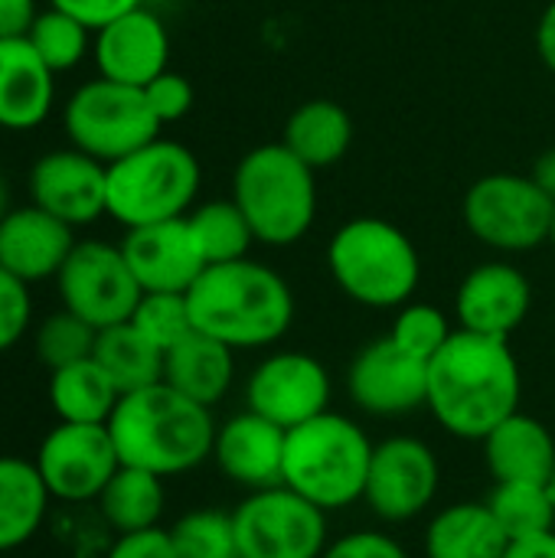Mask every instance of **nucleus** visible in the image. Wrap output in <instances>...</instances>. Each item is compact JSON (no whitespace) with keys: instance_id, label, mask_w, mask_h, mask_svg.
<instances>
[{"instance_id":"nucleus-22","label":"nucleus","mask_w":555,"mask_h":558,"mask_svg":"<svg viewBox=\"0 0 555 558\" xmlns=\"http://www.w3.org/2000/svg\"><path fill=\"white\" fill-rule=\"evenodd\" d=\"M56 105V72L26 36L0 39V128L33 131Z\"/></svg>"},{"instance_id":"nucleus-35","label":"nucleus","mask_w":555,"mask_h":558,"mask_svg":"<svg viewBox=\"0 0 555 558\" xmlns=\"http://www.w3.org/2000/svg\"><path fill=\"white\" fill-rule=\"evenodd\" d=\"M177 558H239L232 513L193 510L180 517L170 530Z\"/></svg>"},{"instance_id":"nucleus-11","label":"nucleus","mask_w":555,"mask_h":558,"mask_svg":"<svg viewBox=\"0 0 555 558\" xmlns=\"http://www.w3.org/2000/svg\"><path fill=\"white\" fill-rule=\"evenodd\" d=\"M56 291L62 307L88 320L95 330L128 324L144 294L121 245L98 239L75 242L56 275Z\"/></svg>"},{"instance_id":"nucleus-46","label":"nucleus","mask_w":555,"mask_h":558,"mask_svg":"<svg viewBox=\"0 0 555 558\" xmlns=\"http://www.w3.org/2000/svg\"><path fill=\"white\" fill-rule=\"evenodd\" d=\"M536 183H540V190L550 196L555 203V147L550 150H543L540 157H536V163H533V173H530Z\"/></svg>"},{"instance_id":"nucleus-44","label":"nucleus","mask_w":555,"mask_h":558,"mask_svg":"<svg viewBox=\"0 0 555 558\" xmlns=\"http://www.w3.org/2000/svg\"><path fill=\"white\" fill-rule=\"evenodd\" d=\"M536 49H540L543 65L555 75V0L543 10V16L536 23Z\"/></svg>"},{"instance_id":"nucleus-43","label":"nucleus","mask_w":555,"mask_h":558,"mask_svg":"<svg viewBox=\"0 0 555 558\" xmlns=\"http://www.w3.org/2000/svg\"><path fill=\"white\" fill-rule=\"evenodd\" d=\"M39 16L36 0H0V39H20Z\"/></svg>"},{"instance_id":"nucleus-19","label":"nucleus","mask_w":555,"mask_h":558,"mask_svg":"<svg viewBox=\"0 0 555 558\" xmlns=\"http://www.w3.org/2000/svg\"><path fill=\"white\" fill-rule=\"evenodd\" d=\"M533 307L530 278L510 262H487L464 275L455 294L458 327L507 340Z\"/></svg>"},{"instance_id":"nucleus-42","label":"nucleus","mask_w":555,"mask_h":558,"mask_svg":"<svg viewBox=\"0 0 555 558\" xmlns=\"http://www.w3.org/2000/svg\"><path fill=\"white\" fill-rule=\"evenodd\" d=\"M49 7H56V10H62V13L75 16V20H82V23L95 33V29H101L105 23L118 20L121 13L141 7V0H49Z\"/></svg>"},{"instance_id":"nucleus-32","label":"nucleus","mask_w":555,"mask_h":558,"mask_svg":"<svg viewBox=\"0 0 555 558\" xmlns=\"http://www.w3.org/2000/svg\"><path fill=\"white\" fill-rule=\"evenodd\" d=\"M487 507L510 543L555 533V500L550 484H530V481L497 484L494 494L487 497Z\"/></svg>"},{"instance_id":"nucleus-2","label":"nucleus","mask_w":555,"mask_h":558,"mask_svg":"<svg viewBox=\"0 0 555 558\" xmlns=\"http://www.w3.org/2000/svg\"><path fill=\"white\" fill-rule=\"evenodd\" d=\"M213 409L186 399L167 383L121 396L108 418L121 464L157 477H180L213 458L216 445Z\"/></svg>"},{"instance_id":"nucleus-30","label":"nucleus","mask_w":555,"mask_h":558,"mask_svg":"<svg viewBox=\"0 0 555 558\" xmlns=\"http://www.w3.org/2000/svg\"><path fill=\"white\" fill-rule=\"evenodd\" d=\"M164 504H167L164 477H157L150 471H141V468H128V464L118 468V474L108 481V487L98 497L101 520L118 536L160 526Z\"/></svg>"},{"instance_id":"nucleus-18","label":"nucleus","mask_w":555,"mask_h":558,"mask_svg":"<svg viewBox=\"0 0 555 558\" xmlns=\"http://www.w3.org/2000/svg\"><path fill=\"white\" fill-rule=\"evenodd\" d=\"M121 252L141 291L186 294L193 281L206 271V258L190 232L186 216L128 229L121 239Z\"/></svg>"},{"instance_id":"nucleus-39","label":"nucleus","mask_w":555,"mask_h":558,"mask_svg":"<svg viewBox=\"0 0 555 558\" xmlns=\"http://www.w3.org/2000/svg\"><path fill=\"white\" fill-rule=\"evenodd\" d=\"M144 98H147L154 118H157L160 128H164V124L183 121V118L190 114V108H193V85H190L186 75L167 69V72H160L154 82L144 85Z\"/></svg>"},{"instance_id":"nucleus-33","label":"nucleus","mask_w":555,"mask_h":558,"mask_svg":"<svg viewBox=\"0 0 555 558\" xmlns=\"http://www.w3.org/2000/svg\"><path fill=\"white\" fill-rule=\"evenodd\" d=\"M26 39L43 56V62L59 75V72L75 69L92 52L95 33L82 20H75V16H69V13H62L56 7H46L33 20Z\"/></svg>"},{"instance_id":"nucleus-17","label":"nucleus","mask_w":555,"mask_h":558,"mask_svg":"<svg viewBox=\"0 0 555 558\" xmlns=\"http://www.w3.org/2000/svg\"><path fill=\"white\" fill-rule=\"evenodd\" d=\"M92 56H95L101 78L144 88L160 72H167L170 33H167L164 20L141 3V7L121 13L118 20L105 23L101 29H95Z\"/></svg>"},{"instance_id":"nucleus-15","label":"nucleus","mask_w":555,"mask_h":558,"mask_svg":"<svg viewBox=\"0 0 555 558\" xmlns=\"http://www.w3.org/2000/svg\"><path fill=\"white\" fill-rule=\"evenodd\" d=\"M353 405L373 418H402L425 409L429 363L409 356L393 337L366 343L347 373Z\"/></svg>"},{"instance_id":"nucleus-25","label":"nucleus","mask_w":555,"mask_h":558,"mask_svg":"<svg viewBox=\"0 0 555 558\" xmlns=\"http://www.w3.org/2000/svg\"><path fill=\"white\" fill-rule=\"evenodd\" d=\"M281 144L311 170H327L347 157L353 144V121L343 105L330 98H311L288 114Z\"/></svg>"},{"instance_id":"nucleus-10","label":"nucleus","mask_w":555,"mask_h":558,"mask_svg":"<svg viewBox=\"0 0 555 558\" xmlns=\"http://www.w3.org/2000/svg\"><path fill=\"white\" fill-rule=\"evenodd\" d=\"M239 558H321L327 553V513L278 484L249 494L232 510Z\"/></svg>"},{"instance_id":"nucleus-24","label":"nucleus","mask_w":555,"mask_h":558,"mask_svg":"<svg viewBox=\"0 0 555 558\" xmlns=\"http://www.w3.org/2000/svg\"><path fill=\"white\" fill-rule=\"evenodd\" d=\"M236 379V350L193 330L173 350L164 353V383L186 399L213 409L226 399Z\"/></svg>"},{"instance_id":"nucleus-38","label":"nucleus","mask_w":555,"mask_h":558,"mask_svg":"<svg viewBox=\"0 0 555 558\" xmlns=\"http://www.w3.org/2000/svg\"><path fill=\"white\" fill-rule=\"evenodd\" d=\"M33 320V301L29 284L0 268V353L16 347Z\"/></svg>"},{"instance_id":"nucleus-12","label":"nucleus","mask_w":555,"mask_h":558,"mask_svg":"<svg viewBox=\"0 0 555 558\" xmlns=\"http://www.w3.org/2000/svg\"><path fill=\"white\" fill-rule=\"evenodd\" d=\"M36 471L62 504H88L98 500L108 481L118 474L121 458L111 441L108 425H72L59 422L36 451Z\"/></svg>"},{"instance_id":"nucleus-6","label":"nucleus","mask_w":555,"mask_h":558,"mask_svg":"<svg viewBox=\"0 0 555 558\" xmlns=\"http://www.w3.org/2000/svg\"><path fill=\"white\" fill-rule=\"evenodd\" d=\"M317 170L281 141L252 147L232 173V199L245 213L255 242L285 248L301 242L317 219Z\"/></svg>"},{"instance_id":"nucleus-26","label":"nucleus","mask_w":555,"mask_h":558,"mask_svg":"<svg viewBox=\"0 0 555 558\" xmlns=\"http://www.w3.org/2000/svg\"><path fill=\"white\" fill-rule=\"evenodd\" d=\"M510 546L487 504H451L425 530L429 558H504Z\"/></svg>"},{"instance_id":"nucleus-1","label":"nucleus","mask_w":555,"mask_h":558,"mask_svg":"<svg viewBox=\"0 0 555 558\" xmlns=\"http://www.w3.org/2000/svg\"><path fill=\"white\" fill-rule=\"evenodd\" d=\"M523 379L507 340L455 330L429 360L425 409L464 441H484L504 418L520 412Z\"/></svg>"},{"instance_id":"nucleus-8","label":"nucleus","mask_w":555,"mask_h":558,"mask_svg":"<svg viewBox=\"0 0 555 558\" xmlns=\"http://www.w3.org/2000/svg\"><path fill=\"white\" fill-rule=\"evenodd\" d=\"M62 128L72 147L101 160L105 167L160 137V121L154 118L144 88L101 75L69 95L62 108Z\"/></svg>"},{"instance_id":"nucleus-7","label":"nucleus","mask_w":555,"mask_h":558,"mask_svg":"<svg viewBox=\"0 0 555 558\" xmlns=\"http://www.w3.org/2000/svg\"><path fill=\"white\" fill-rule=\"evenodd\" d=\"M200 180V160L186 144L154 137L108 163V216L124 229L183 219L196 206Z\"/></svg>"},{"instance_id":"nucleus-47","label":"nucleus","mask_w":555,"mask_h":558,"mask_svg":"<svg viewBox=\"0 0 555 558\" xmlns=\"http://www.w3.org/2000/svg\"><path fill=\"white\" fill-rule=\"evenodd\" d=\"M7 209H10L7 206V186H3V177H0V219L7 216Z\"/></svg>"},{"instance_id":"nucleus-29","label":"nucleus","mask_w":555,"mask_h":558,"mask_svg":"<svg viewBox=\"0 0 555 558\" xmlns=\"http://www.w3.org/2000/svg\"><path fill=\"white\" fill-rule=\"evenodd\" d=\"M92 356L121 396L164 383V350H157L131 320L98 330Z\"/></svg>"},{"instance_id":"nucleus-21","label":"nucleus","mask_w":555,"mask_h":558,"mask_svg":"<svg viewBox=\"0 0 555 558\" xmlns=\"http://www.w3.org/2000/svg\"><path fill=\"white\" fill-rule=\"evenodd\" d=\"M75 248V229L39 206L7 209L0 219V268L26 284L56 278Z\"/></svg>"},{"instance_id":"nucleus-9","label":"nucleus","mask_w":555,"mask_h":558,"mask_svg":"<svg viewBox=\"0 0 555 558\" xmlns=\"http://www.w3.org/2000/svg\"><path fill=\"white\" fill-rule=\"evenodd\" d=\"M468 232L497 252H533L550 242L555 203L530 173H487L461 203Z\"/></svg>"},{"instance_id":"nucleus-40","label":"nucleus","mask_w":555,"mask_h":558,"mask_svg":"<svg viewBox=\"0 0 555 558\" xmlns=\"http://www.w3.org/2000/svg\"><path fill=\"white\" fill-rule=\"evenodd\" d=\"M321 558H409V553L386 533L360 530V533H347L343 539L330 543Z\"/></svg>"},{"instance_id":"nucleus-28","label":"nucleus","mask_w":555,"mask_h":558,"mask_svg":"<svg viewBox=\"0 0 555 558\" xmlns=\"http://www.w3.org/2000/svg\"><path fill=\"white\" fill-rule=\"evenodd\" d=\"M49 405L59 422L72 425H108L114 405L121 402L111 376L95 363V356L49 373Z\"/></svg>"},{"instance_id":"nucleus-4","label":"nucleus","mask_w":555,"mask_h":558,"mask_svg":"<svg viewBox=\"0 0 555 558\" xmlns=\"http://www.w3.org/2000/svg\"><path fill=\"white\" fill-rule=\"evenodd\" d=\"M334 284L357 304L373 311H399L422 281L415 242L389 219L357 216L343 222L327 245Z\"/></svg>"},{"instance_id":"nucleus-45","label":"nucleus","mask_w":555,"mask_h":558,"mask_svg":"<svg viewBox=\"0 0 555 558\" xmlns=\"http://www.w3.org/2000/svg\"><path fill=\"white\" fill-rule=\"evenodd\" d=\"M504 558H555V533L530 536V539H517V543L507 546Z\"/></svg>"},{"instance_id":"nucleus-5","label":"nucleus","mask_w":555,"mask_h":558,"mask_svg":"<svg viewBox=\"0 0 555 558\" xmlns=\"http://www.w3.org/2000/svg\"><path fill=\"white\" fill-rule=\"evenodd\" d=\"M370 435L340 412H324L288 432L285 441V487L321 507L324 513L363 500L370 461Z\"/></svg>"},{"instance_id":"nucleus-31","label":"nucleus","mask_w":555,"mask_h":558,"mask_svg":"<svg viewBox=\"0 0 555 558\" xmlns=\"http://www.w3.org/2000/svg\"><path fill=\"white\" fill-rule=\"evenodd\" d=\"M190 232L206 258V265L249 258L255 232L236 199H209L186 213Z\"/></svg>"},{"instance_id":"nucleus-20","label":"nucleus","mask_w":555,"mask_h":558,"mask_svg":"<svg viewBox=\"0 0 555 558\" xmlns=\"http://www.w3.org/2000/svg\"><path fill=\"white\" fill-rule=\"evenodd\" d=\"M285 428L245 409L216 428L213 461L232 484L245 487L249 494L268 490L285 484Z\"/></svg>"},{"instance_id":"nucleus-16","label":"nucleus","mask_w":555,"mask_h":558,"mask_svg":"<svg viewBox=\"0 0 555 558\" xmlns=\"http://www.w3.org/2000/svg\"><path fill=\"white\" fill-rule=\"evenodd\" d=\"M29 199L65 226H88L108 216V167L79 147L43 154L29 167Z\"/></svg>"},{"instance_id":"nucleus-49","label":"nucleus","mask_w":555,"mask_h":558,"mask_svg":"<svg viewBox=\"0 0 555 558\" xmlns=\"http://www.w3.org/2000/svg\"><path fill=\"white\" fill-rule=\"evenodd\" d=\"M550 242L555 245V216H553V232H550Z\"/></svg>"},{"instance_id":"nucleus-36","label":"nucleus","mask_w":555,"mask_h":558,"mask_svg":"<svg viewBox=\"0 0 555 558\" xmlns=\"http://www.w3.org/2000/svg\"><path fill=\"white\" fill-rule=\"evenodd\" d=\"M131 324L164 353L196 330L186 294H170V291H144L131 314Z\"/></svg>"},{"instance_id":"nucleus-41","label":"nucleus","mask_w":555,"mask_h":558,"mask_svg":"<svg viewBox=\"0 0 555 558\" xmlns=\"http://www.w3.org/2000/svg\"><path fill=\"white\" fill-rule=\"evenodd\" d=\"M105 558H177V549H173L170 530L150 526V530L118 536Z\"/></svg>"},{"instance_id":"nucleus-27","label":"nucleus","mask_w":555,"mask_h":558,"mask_svg":"<svg viewBox=\"0 0 555 558\" xmlns=\"http://www.w3.org/2000/svg\"><path fill=\"white\" fill-rule=\"evenodd\" d=\"M49 500L33 461L0 454V553L26 546L43 530Z\"/></svg>"},{"instance_id":"nucleus-37","label":"nucleus","mask_w":555,"mask_h":558,"mask_svg":"<svg viewBox=\"0 0 555 558\" xmlns=\"http://www.w3.org/2000/svg\"><path fill=\"white\" fill-rule=\"evenodd\" d=\"M451 324H448V314L435 304H422V301H409L396 311V320H393V330L389 337L415 360L429 363L451 337Z\"/></svg>"},{"instance_id":"nucleus-23","label":"nucleus","mask_w":555,"mask_h":558,"mask_svg":"<svg viewBox=\"0 0 555 558\" xmlns=\"http://www.w3.org/2000/svg\"><path fill=\"white\" fill-rule=\"evenodd\" d=\"M484 461L497 484H550L555 471L553 432L540 418L514 412L484 438Z\"/></svg>"},{"instance_id":"nucleus-14","label":"nucleus","mask_w":555,"mask_h":558,"mask_svg":"<svg viewBox=\"0 0 555 558\" xmlns=\"http://www.w3.org/2000/svg\"><path fill=\"white\" fill-rule=\"evenodd\" d=\"M330 396L334 386L327 366L301 350L265 356L245 383L249 412L275 422L285 432L324 415L330 409Z\"/></svg>"},{"instance_id":"nucleus-13","label":"nucleus","mask_w":555,"mask_h":558,"mask_svg":"<svg viewBox=\"0 0 555 558\" xmlns=\"http://www.w3.org/2000/svg\"><path fill=\"white\" fill-rule=\"evenodd\" d=\"M442 468L422 438L396 435L373 448L363 504L386 523H409L422 517L438 497Z\"/></svg>"},{"instance_id":"nucleus-48","label":"nucleus","mask_w":555,"mask_h":558,"mask_svg":"<svg viewBox=\"0 0 555 558\" xmlns=\"http://www.w3.org/2000/svg\"><path fill=\"white\" fill-rule=\"evenodd\" d=\"M550 490H553V500H555V471H553V477H550Z\"/></svg>"},{"instance_id":"nucleus-34","label":"nucleus","mask_w":555,"mask_h":558,"mask_svg":"<svg viewBox=\"0 0 555 558\" xmlns=\"http://www.w3.org/2000/svg\"><path fill=\"white\" fill-rule=\"evenodd\" d=\"M95 340H98V330L82 320L79 314L72 311H52L33 333V350H36V360L52 373V369H62V366H72L79 360H88L95 353Z\"/></svg>"},{"instance_id":"nucleus-3","label":"nucleus","mask_w":555,"mask_h":558,"mask_svg":"<svg viewBox=\"0 0 555 558\" xmlns=\"http://www.w3.org/2000/svg\"><path fill=\"white\" fill-rule=\"evenodd\" d=\"M193 327L232 350L278 343L294 324V291L268 265L239 258L206 265L186 291Z\"/></svg>"}]
</instances>
